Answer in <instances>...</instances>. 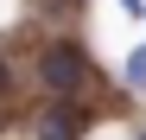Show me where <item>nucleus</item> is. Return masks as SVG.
<instances>
[{
    "mask_svg": "<svg viewBox=\"0 0 146 140\" xmlns=\"http://www.w3.org/2000/svg\"><path fill=\"white\" fill-rule=\"evenodd\" d=\"M32 83L44 89V96H57V102H83V89L95 83V64H89V51L76 38H51L32 57Z\"/></svg>",
    "mask_w": 146,
    "mask_h": 140,
    "instance_id": "f257e3e1",
    "label": "nucleus"
},
{
    "mask_svg": "<svg viewBox=\"0 0 146 140\" xmlns=\"http://www.w3.org/2000/svg\"><path fill=\"white\" fill-rule=\"evenodd\" d=\"M89 134V108L83 102H57V96H44L32 108V140H83Z\"/></svg>",
    "mask_w": 146,
    "mask_h": 140,
    "instance_id": "f03ea898",
    "label": "nucleus"
},
{
    "mask_svg": "<svg viewBox=\"0 0 146 140\" xmlns=\"http://www.w3.org/2000/svg\"><path fill=\"white\" fill-rule=\"evenodd\" d=\"M121 83H127L133 96H146V45H133V51H127V64H121Z\"/></svg>",
    "mask_w": 146,
    "mask_h": 140,
    "instance_id": "7ed1b4c3",
    "label": "nucleus"
},
{
    "mask_svg": "<svg viewBox=\"0 0 146 140\" xmlns=\"http://www.w3.org/2000/svg\"><path fill=\"white\" fill-rule=\"evenodd\" d=\"M7 89H13V70H7V57H0V96H7Z\"/></svg>",
    "mask_w": 146,
    "mask_h": 140,
    "instance_id": "20e7f679",
    "label": "nucleus"
},
{
    "mask_svg": "<svg viewBox=\"0 0 146 140\" xmlns=\"http://www.w3.org/2000/svg\"><path fill=\"white\" fill-rule=\"evenodd\" d=\"M121 7H127V13H146V0H121Z\"/></svg>",
    "mask_w": 146,
    "mask_h": 140,
    "instance_id": "39448f33",
    "label": "nucleus"
},
{
    "mask_svg": "<svg viewBox=\"0 0 146 140\" xmlns=\"http://www.w3.org/2000/svg\"><path fill=\"white\" fill-rule=\"evenodd\" d=\"M0 134H7V96H0Z\"/></svg>",
    "mask_w": 146,
    "mask_h": 140,
    "instance_id": "423d86ee",
    "label": "nucleus"
},
{
    "mask_svg": "<svg viewBox=\"0 0 146 140\" xmlns=\"http://www.w3.org/2000/svg\"><path fill=\"white\" fill-rule=\"evenodd\" d=\"M133 140H146V127H140V134H133Z\"/></svg>",
    "mask_w": 146,
    "mask_h": 140,
    "instance_id": "0eeeda50",
    "label": "nucleus"
}]
</instances>
